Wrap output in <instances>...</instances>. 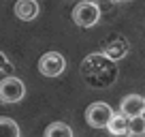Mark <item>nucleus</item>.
I'll list each match as a JSON object with an SVG mask.
<instances>
[{"mask_svg": "<svg viewBox=\"0 0 145 137\" xmlns=\"http://www.w3.org/2000/svg\"><path fill=\"white\" fill-rule=\"evenodd\" d=\"M113 114L115 111L111 109L107 103L96 101V103H92L86 109V120H88V124H90L92 128H107V124H109V120L113 118Z\"/></svg>", "mask_w": 145, "mask_h": 137, "instance_id": "20e7f679", "label": "nucleus"}, {"mask_svg": "<svg viewBox=\"0 0 145 137\" xmlns=\"http://www.w3.org/2000/svg\"><path fill=\"white\" fill-rule=\"evenodd\" d=\"M64 68H66V60L58 51H47L39 60V71L45 77H58V75L64 73Z\"/></svg>", "mask_w": 145, "mask_h": 137, "instance_id": "39448f33", "label": "nucleus"}, {"mask_svg": "<svg viewBox=\"0 0 145 137\" xmlns=\"http://www.w3.org/2000/svg\"><path fill=\"white\" fill-rule=\"evenodd\" d=\"M26 96V86L19 77H5L0 82V101L5 105H11V103H19V101Z\"/></svg>", "mask_w": 145, "mask_h": 137, "instance_id": "7ed1b4c3", "label": "nucleus"}, {"mask_svg": "<svg viewBox=\"0 0 145 137\" xmlns=\"http://www.w3.org/2000/svg\"><path fill=\"white\" fill-rule=\"evenodd\" d=\"M120 111L126 114L128 118H135V116H143L145 111V96H139V94H128L122 99L120 103Z\"/></svg>", "mask_w": 145, "mask_h": 137, "instance_id": "423d86ee", "label": "nucleus"}, {"mask_svg": "<svg viewBox=\"0 0 145 137\" xmlns=\"http://www.w3.org/2000/svg\"><path fill=\"white\" fill-rule=\"evenodd\" d=\"M0 137H19V126L13 118H0Z\"/></svg>", "mask_w": 145, "mask_h": 137, "instance_id": "9d476101", "label": "nucleus"}, {"mask_svg": "<svg viewBox=\"0 0 145 137\" xmlns=\"http://www.w3.org/2000/svg\"><path fill=\"white\" fill-rule=\"evenodd\" d=\"M128 135H145V116L130 118V131H128Z\"/></svg>", "mask_w": 145, "mask_h": 137, "instance_id": "f8f14e48", "label": "nucleus"}, {"mask_svg": "<svg viewBox=\"0 0 145 137\" xmlns=\"http://www.w3.org/2000/svg\"><path fill=\"white\" fill-rule=\"evenodd\" d=\"M103 51H105L111 60H115V62H118V60H122L124 56L128 54V41H126L124 37H115V39H111V41L103 47Z\"/></svg>", "mask_w": 145, "mask_h": 137, "instance_id": "0eeeda50", "label": "nucleus"}, {"mask_svg": "<svg viewBox=\"0 0 145 137\" xmlns=\"http://www.w3.org/2000/svg\"><path fill=\"white\" fill-rule=\"evenodd\" d=\"M11 62H9V58L5 56V51H0V71H11Z\"/></svg>", "mask_w": 145, "mask_h": 137, "instance_id": "ddd939ff", "label": "nucleus"}, {"mask_svg": "<svg viewBox=\"0 0 145 137\" xmlns=\"http://www.w3.org/2000/svg\"><path fill=\"white\" fill-rule=\"evenodd\" d=\"M39 2L36 0H17L15 2V15H17L22 22H32V19L39 15Z\"/></svg>", "mask_w": 145, "mask_h": 137, "instance_id": "6e6552de", "label": "nucleus"}, {"mask_svg": "<svg viewBox=\"0 0 145 137\" xmlns=\"http://www.w3.org/2000/svg\"><path fill=\"white\" fill-rule=\"evenodd\" d=\"M98 19H100V7L92 0H81L72 9V22L79 28H92L98 24Z\"/></svg>", "mask_w": 145, "mask_h": 137, "instance_id": "f03ea898", "label": "nucleus"}, {"mask_svg": "<svg viewBox=\"0 0 145 137\" xmlns=\"http://www.w3.org/2000/svg\"><path fill=\"white\" fill-rule=\"evenodd\" d=\"M143 116H145V111H143Z\"/></svg>", "mask_w": 145, "mask_h": 137, "instance_id": "4468645a", "label": "nucleus"}, {"mask_svg": "<svg viewBox=\"0 0 145 137\" xmlns=\"http://www.w3.org/2000/svg\"><path fill=\"white\" fill-rule=\"evenodd\" d=\"M45 137H72V128L64 122H54L45 128Z\"/></svg>", "mask_w": 145, "mask_h": 137, "instance_id": "9b49d317", "label": "nucleus"}, {"mask_svg": "<svg viewBox=\"0 0 145 137\" xmlns=\"http://www.w3.org/2000/svg\"><path fill=\"white\" fill-rule=\"evenodd\" d=\"M107 131L111 135H128V131H130V118L126 114H122V111L113 114V118L109 120V124H107Z\"/></svg>", "mask_w": 145, "mask_h": 137, "instance_id": "1a4fd4ad", "label": "nucleus"}, {"mask_svg": "<svg viewBox=\"0 0 145 137\" xmlns=\"http://www.w3.org/2000/svg\"><path fill=\"white\" fill-rule=\"evenodd\" d=\"M81 75L92 88H109L118 79L115 60H111L105 51L90 54L81 62Z\"/></svg>", "mask_w": 145, "mask_h": 137, "instance_id": "f257e3e1", "label": "nucleus"}]
</instances>
